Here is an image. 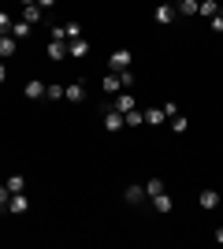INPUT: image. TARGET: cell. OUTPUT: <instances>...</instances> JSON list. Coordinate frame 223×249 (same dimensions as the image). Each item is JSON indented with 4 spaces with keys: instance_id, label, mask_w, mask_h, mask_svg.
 Listing matches in <instances>:
<instances>
[{
    "instance_id": "d6986e66",
    "label": "cell",
    "mask_w": 223,
    "mask_h": 249,
    "mask_svg": "<svg viewBox=\"0 0 223 249\" xmlns=\"http://www.w3.org/2000/svg\"><path fill=\"white\" fill-rule=\"evenodd\" d=\"M175 19V4H160L156 8V22H171Z\"/></svg>"
},
{
    "instance_id": "ba28073f",
    "label": "cell",
    "mask_w": 223,
    "mask_h": 249,
    "mask_svg": "<svg viewBox=\"0 0 223 249\" xmlns=\"http://www.w3.org/2000/svg\"><path fill=\"white\" fill-rule=\"evenodd\" d=\"M11 37H15V41H26V37H30V22H26V19H15V22H11Z\"/></svg>"
},
{
    "instance_id": "5b68a950",
    "label": "cell",
    "mask_w": 223,
    "mask_h": 249,
    "mask_svg": "<svg viewBox=\"0 0 223 249\" xmlns=\"http://www.w3.org/2000/svg\"><path fill=\"white\" fill-rule=\"evenodd\" d=\"M64 101H71V104H82V101H86V86H82V82H71V86H64Z\"/></svg>"
},
{
    "instance_id": "8992f818",
    "label": "cell",
    "mask_w": 223,
    "mask_h": 249,
    "mask_svg": "<svg viewBox=\"0 0 223 249\" xmlns=\"http://www.w3.org/2000/svg\"><path fill=\"white\" fill-rule=\"evenodd\" d=\"M101 89H104L108 97H116L119 89H123V82H119V74H116V71H108V74H104V82H101Z\"/></svg>"
},
{
    "instance_id": "e0dca14e",
    "label": "cell",
    "mask_w": 223,
    "mask_h": 249,
    "mask_svg": "<svg viewBox=\"0 0 223 249\" xmlns=\"http://www.w3.org/2000/svg\"><path fill=\"white\" fill-rule=\"evenodd\" d=\"M4 186H8L11 194H26V178H22V175H11L8 182H4Z\"/></svg>"
},
{
    "instance_id": "277c9868",
    "label": "cell",
    "mask_w": 223,
    "mask_h": 249,
    "mask_svg": "<svg viewBox=\"0 0 223 249\" xmlns=\"http://www.w3.org/2000/svg\"><path fill=\"white\" fill-rule=\"evenodd\" d=\"M112 108L127 115L130 108H138V101H134V93H116V97H112Z\"/></svg>"
},
{
    "instance_id": "52a82bcc",
    "label": "cell",
    "mask_w": 223,
    "mask_h": 249,
    "mask_svg": "<svg viewBox=\"0 0 223 249\" xmlns=\"http://www.w3.org/2000/svg\"><path fill=\"white\" fill-rule=\"evenodd\" d=\"M15 49H19V41H15L11 34H0V60H8V56H15Z\"/></svg>"
},
{
    "instance_id": "30bf717a",
    "label": "cell",
    "mask_w": 223,
    "mask_h": 249,
    "mask_svg": "<svg viewBox=\"0 0 223 249\" xmlns=\"http://www.w3.org/2000/svg\"><path fill=\"white\" fill-rule=\"evenodd\" d=\"M30 208V201H26V194H11V201H8V212H15V216H22Z\"/></svg>"
},
{
    "instance_id": "1f68e13d",
    "label": "cell",
    "mask_w": 223,
    "mask_h": 249,
    "mask_svg": "<svg viewBox=\"0 0 223 249\" xmlns=\"http://www.w3.org/2000/svg\"><path fill=\"white\" fill-rule=\"evenodd\" d=\"M4 78H8V67H4V63H0V82H4Z\"/></svg>"
},
{
    "instance_id": "6da1fadb",
    "label": "cell",
    "mask_w": 223,
    "mask_h": 249,
    "mask_svg": "<svg viewBox=\"0 0 223 249\" xmlns=\"http://www.w3.org/2000/svg\"><path fill=\"white\" fill-rule=\"evenodd\" d=\"M130 60H134V56H130V49H116L112 56H108V67L119 74V71H127V67H130Z\"/></svg>"
},
{
    "instance_id": "44dd1931",
    "label": "cell",
    "mask_w": 223,
    "mask_h": 249,
    "mask_svg": "<svg viewBox=\"0 0 223 249\" xmlns=\"http://www.w3.org/2000/svg\"><path fill=\"white\" fill-rule=\"evenodd\" d=\"M127 201L130 205H141V201H145V190L141 186H127Z\"/></svg>"
},
{
    "instance_id": "ffe728a7",
    "label": "cell",
    "mask_w": 223,
    "mask_h": 249,
    "mask_svg": "<svg viewBox=\"0 0 223 249\" xmlns=\"http://www.w3.org/2000/svg\"><path fill=\"white\" fill-rule=\"evenodd\" d=\"M49 56H52V60H64L67 56V41H49Z\"/></svg>"
},
{
    "instance_id": "f546056e",
    "label": "cell",
    "mask_w": 223,
    "mask_h": 249,
    "mask_svg": "<svg viewBox=\"0 0 223 249\" xmlns=\"http://www.w3.org/2000/svg\"><path fill=\"white\" fill-rule=\"evenodd\" d=\"M212 30H216V34H223V15H220V11L212 15Z\"/></svg>"
},
{
    "instance_id": "7402d4cb",
    "label": "cell",
    "mask_w": 223,
    "mask_h": 249,
    "mask_svg": "<svg viewBox=\"0 0 223 249\" xmlns=\"http://www.w3.org/2000/svg\"><path fill=\"white\" fill-rule=\"evenodd\" d=\"M216 11H220V4H216V0H201V8H197V15H208V19H212Z\"/></svg>"
},
{
    "instance_id": "4fadbf2b",
    "label": "cell",
    "mask_w": 223,
    "mask_h": 249,
    "mask_svg": "<svg viewBox=\"0 0 223 249\" xmlns=\"http://www.w3.org/2000/svg\"><path fill=\"white\" fill-rule=\"evenodd\" d=\"M141 115H145V123H149V126H156V123H164V119H168V115H164V108H145Z\"/></svg>"
},
{
    "instance_id": "3957f363",
    "label": "cell",
    "mask_w": 223,
    "mask_h": 249,
    "mask_svg": "<svg viewBox=\"0 0 223 249\" xmlns=\"http://www.w3.org/2000/svg\"><path fill=\"white\" fill-rule=\"evenodd\" d=\"M67 56H71V60H82V56H89V41H86V37H74V41H67Z\"/></svg>"
},
{
    "instance_id": "9c48e42d",
    "label": "cell",
    "mask_w": 223,
    "mask_h": 249,
    "mask_svg": "<svg viewBox=\"0 0 223 249\" xmlns=\"http://www.w3.org/2000/svg\"><path fill=\"white\" fill-rule=\"evenodd\" d=\"M22 19L34 26V22H45V11L37 8V4H22Z\"/></svg>"
},
{
    "instance_id": "d4e9b609",
    "label": "cell",
    "mask_w": 223,
    "mask_h": 249,
    "mask_svg": "<svg viewBox=\"0 0 223 249\" xmlns=\"http://www.w3.org/2000/svg\"><path fill=\"white\" fill-rule=\"evenodd\" d=\"M186 115H171V130H175V134H182V130H186Z\"/></svg>"
},
{
    "instance_id": "836d02e7",
    "label": "cell",
    "mask_w": 223,
    "mask_h": 249,
    "mask_svg": "<svg viewBox=\"0 0 223 249\" xmlns=\"http://www.w3.org/2000/svg\"><path fill=\"white\" fill-rule=\"evenodd\" d=\"M19 4H34V0H19Z\"/></svg>"
},
{
    "instance_id": "484cf974",
    "label": "cell",
    "mask_w": 223,
    "mask_h": 249,
    "mask_svg": "<svg viewBox=\"0 0 223 249\" xmlns=\"http://www.w3.org/2000/svg\"><path fill=\"white\" fill-rule=\"evenodd\" d=\"M8 201H11V190L0 186V212H8Z\"/></svg>"
},
{
    "instance_id": "cb8c5ba5",
    "label": "cell",
    "mask_w": 223,
    "mask_h": 249,
    "mask_svg": "<svg viewBox=\"0 0 223 249\" xmlns=\"http://www.w3.org/2000/svg\"><path fill=\"white\" fill-rule=\"evenodd\" d=\"M45 97H49V101H64V86H45Z\"/></svg>"
},
{
    "instance_id": "f1b7e54d",
    "label": "cell",
    "mask_w": 223,
    "mask_h": 249,
    "mask_svg": "<svg viewBox=\"0 0 223 249\" xmlns=\"http://www.w3.org/2000/svg\"><path fill=\"white\" fill-rule=\"evenodd\" d=\"M11 30V15L8 11H0V34H8Z\"/></svg>"
},
{
    "instance_id": "603a6c76",
    "label": "cell",
    "mask_w": 223,
    "mask_h": 249,
    "mask_svg": "<svg viewBox=\"0 0 223 249\" xmlns=\"http://www.w3.org/2000/svg\"><path fill=\"white\" fill-rule=\"evenodd\" d=\"M64 37H67V41L82 37V26H78V22H64Z\"/></svg>"
},
{
    "instance_id": "8fae6325",
    "label": "cell",
    "mask_w": 223,
    "mask_h": 249,
    "mask_svg": "<svg viewBox=\"0 0 223 249\" xmlns=\"http://www.w3.org/2000/svg\"><path fill=\"white\" fill-rule=\"evenodd\" d=\"M22 93L30 97V101H37V97H45V82H41V78H30V82L22 86Z\"/></svg>"
},
{
    "instance_id": "e575fe53",
    "label": "cell",
    "mask_w": 223,
    "mask_h": 249,
    "mask_svg": "<svg viewBox=\"0 0 223 249\" xmlns=\"http://www.w3.org/2000/svg\"><path fill=\"white\" fill-rule=\"evenodd\" d=\"M220 15H223V4H220Z\"/></svg>"
},
{
    "instance_id": "2e32d148",
    "label": "cell",
    "mask_w": 223,
    "mask_h": 249,
    "mask_svg": "<svg viewBox=\"0 0 223 249\" xmlns=\"http://www.w3.org/2000/svg\"><path fill=\"white\" fill-rule=\"evenodd\" d=\"M197 8H201L197 0H179V4H175V11H179V15H197Z\"/></svg>"
},
{
    "instance_id": "d6a6232c",
    "label": "cell",
    "mask_w": 223,
    "mask_h": 249,
    "mask_svg": "<svg viewBox=\"0 0 223 249\" xmlns=\"http://www.w3.org/2000/svg\"><path fill=\"white\" fill-rule=\"evenodd\" d=\"M216 242H220V246H223V227H220V231H216Z\"/></svg>"
},
{
    "instance_id": "5bb4252c",
    "label": "cell",
    "mask_w": 223,
    "mask_h": 249,
    "mask_svg": "<svg viewBox=\"0 0 223 249\" xmlns=\"http://www.w3.org/2000/svg\"><path fill=\"white\" fill-rule=\"evenodd\" d=\"M153 208H156V212H171V194H168V190L153 197Z\"/></svg>"
},
{
    "instance_id": "7c38bea8",
    "label": "cell",
    "mask_w": 223,
    "mask_h": 249,
    "mask_svg": "<svg viewBox=\"0 0 223 249\" xmlns=\"http://www.w3.org/2000/svg\"><path fill=\"white\" fill-rule=\"evenodd\" d=\"M201 208H205V212L220 208V190H201Z\"/></svg>"
},
{
    "instance_id": "7a4b0ae2",
    "label": "cell",
    "mask_w": 223,
    "mask_h": 249,
    "mask_svg": "<svg viewBox=\"0 0 223 249\" xmlns=\"http://www.w3.org/2000/svg\"><path fill=\"white\" fill-rule=\"evenodd\" d=\"M123 126H127V123H123V112L108 108V112H104V130H108V134H116V130H123Z\"/></svg>"
},
{
    "instance_id": "4316f807",
    "label": "cell",
    "mask_w": 223,
    "mask_h": 249,
    "mask_svg": "<svg viewBox=\"0 0 223 249\" xmlns=\"http://www.w3.org/2000/svg\"><path fill=\"white\" fill-rule=\"evenodd\" d=\"M160 108H164V115H168V119H171V115H179V104H175V101H164Z\"/></svg>"
},
{
    "instance_id": "4dcf8cb0",
    "label": "cell",
    "mask_w": 223,
    "mask_h": 249,
    "mask_svg": "<svg viewBox=\"0 0 223 249\" xmlns=\"http://www.w3.org/2000/svg\"><path fill=\"white\" fill-rule=\"evenodd\" d=\"M34 4H37V8H41V11H49V8H52V4H56V0H34Z\"/></svg>"
},
{
    "instance_id": "83f0119b",
    "label": "cell",
    "mask_w": 223,
    "mask_h": 249,
    "mask_svg": "<svg viewBox=\"0 0 223 249\" xmlns=\"http://www.w3.org/2000/svg\"><path fill=\"white\" fill-rule=\"evenodd\" d=\"M119 82L130 89V86H134V71H130V67H127V71H119Z\"/></svg>"
},
{
    "instance_id": "9a60e30c",
    "label": "cell",
    "mask_w": 223,
    "mask_h": 249,
    "mask_svg": "<svg viewBox=\"0 0 223 249\" xmlns=\"http://www.w3.org/2000/svg\"><path fill=\"white\" fill-rule=\"evenodd\" d=\"M164 190H168V186H164V178H149V182H145V197H156V194H164Z\"/></svg>"
},
{
    "instance_id": "ac0fdd59",
    "label": "cell",
    "mask_w": 223,
    "mask_h": 249,
    "mask_svg": "<svg viewBox=\"0 0 223 249\" xmlns=\"http://www.w3.org/2000/svg\"><path fill=\"white\" fill-rule=\"evenodd\" d=\"M123 123H127V126H141V123H145V115H141V108H130V112L123 115Z\"/></svg>"
}]
</instances>
